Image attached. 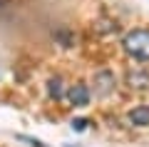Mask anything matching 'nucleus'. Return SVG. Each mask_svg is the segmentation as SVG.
<instances>
[{
  "mask_svg": "<svg viewBox=\"0 0 149 147\" xmlns=\"http://www.w3.org/2000/svg\"><path fill=\"white\" fill-rule=\"evenodd\" d=\"M55 40L62 42V47H72V45H74V35L67 30V27H60V30L55 32Z\"/></svg>",
  "mask_w": 149,
  "mask_h": 147,
  "instance_id": "obj_7",
  "label": "nucleus"
},
{
  "mask_svg": "<svg viewBox=\"0 0 149 147\" xmlns=\"http://www.w3.org/2000/svg\"><path fill=\"white\" fill-rule=\"evenodd\" d=\"M122 50L134 63H149V27H134L124 32Z\"/></svg>",
  "mask_w": 149,
  "mask_h": 147,
  "instance_id": "obj_1",
  "label": "nucleus"
},
{
  "mask_svg": "<svg viewBox=\"0 0 149 147\" xmlns=\"http://www.w3.org/2000/svg\"><path fill=\"white\" fill-rule=\"evenodd\" d=\"M47 97L55 100V102H60V100L67 97V87H65V80L60 77V75H55V77L47 80Z\"/></svg>",
  "mask_w": 149,
  "mask_h": 147,
  "instance_id": "obj_6",
  "label": "nucleus"
},
{
  "mask_svg": "<svg viewBox=\"0 0 149 147\" xmlns=\"http://www.w3.org/2000/svg\"><path fill=\"white\" fill-rule=\"evenodd\" d=\"M122 80H124V87L129 92H147L149 90V70L142 68V65L127 68V72H124Z\"/></svg>",
  "mask_w": 149,
  "mask_h": 147,
  "instance_id": "obj_3",
  "label": "nucleus"
},
{
  "mask_svg": "<svg viewBox=\"0 0 149 147\" xmlns=\"http://www.w3.org/2000/svg\"><path fill=\"white\" fill-rule=\"evenodd\" d=\"M15 140H17V142H25V145H30V147H47L42 140H37V137H30V135H15Z\"/></svg>",
  "mask_w": 149,
  "mask_h": 147,
  "instance_id": "obj_8",
  "label": "nucleus"
},
{
  "mask_svg": "<svg viewBox=\"0 0 149 147\" xmlns=\"http://www.w3.org/2000/svg\"><path fill=\"white\" fill-rule=\"evenodd\" d=\"M90 90L95 92V97H100V100L109 97V95L117 90V75H114V70L100 68L95 75H92V87Z\"/></svg>",
  "mask_w": 149,
  "mask_h": 147,
  "instance_id": "obj_2",
  "label": "nucleus"
},
{
  "mask_svg": "<svg viewBox=\"0 0 149 147\" xmlns=\"http://www.w3.org/2000/svg\"><path fill=\"white\" fill-rule=\"evenodd\" d=\"M90 100H92V90L85 82H74L67 87V102L72 107H87Z\"/></svg>",
  "mask_w": 149,
  "mask_h": 147,
  "instance_id": "obj_4",
  "label": "nucleus"
},
{
  "mask_svg": "<svg viewBox=\"0 0 149 147\" xmlns=\"http://www.w3.org/2000/svg\"><path fill=\"white\" fill-rule=\"evenodd\" d=\"M87 125H90V120H85V117H77V120H72V130H77V132L87 130Z\"/></svg>",
  "mask_w": 149,
  "mask_h": 147,
  "instance_id": "obj_9",
  "label": "nucleus"
},
{
  "mask_svg": "<svg viewBox=\"0 0 149 147\" xmlns=\"http://www.w3.org/2000/svg\"><path fill=\"white\" fill-rule=\"evenodd\" d=\"M127 120H129L132 127H139V130L149 127V105H134L132 110H129Z\"/></svg>",
  "mask_w": 149,
  "mask_h": 147,
  "instance_id": "obj_5",
  "label": "nucleus"
}]
</instances>
